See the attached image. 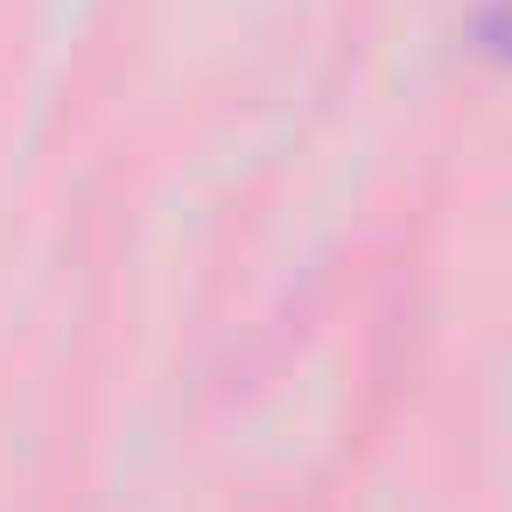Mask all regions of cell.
I'll list each match as a JSON object with an SVG mask.
<instances>
[]
</instances>
